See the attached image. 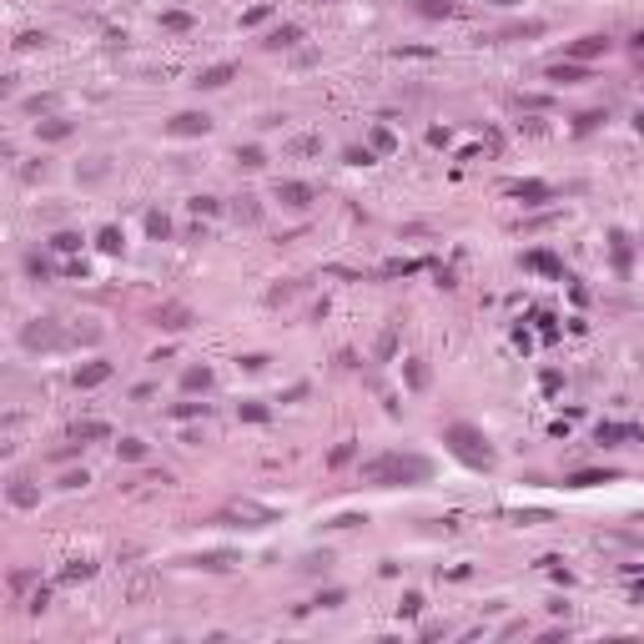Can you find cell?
Instances as JSON below:
<instances>
[{
    "label": "cell",
    "mask_w": 644,
    "mask_h": 644,
    "mask_svg": "<svg viewBox=\"0 0 644 644\" xmlns=\"http://www.w3.org/2000/svg\"><path fill=\"white\" fill-rule=\"evenodd\" d=\"M523 267L539 272V277H564V262L549 252V247H534V252H523Z\"/></svg>",
    "instance_id": "13"
},
{
    "label": "cell",
    "mask_w": 644,
    "mask_h": 644,
    "mask_svg": "<svg viewBox=\"0 0 644 644\" xmlns=\"http://www.w3.org/2000/svg\"><path fill=\"white\" fill-rule=\"evenodd\" d=\"M71 131H76V121H66V116H45V121H36V141H50V146L66 141Z\"/></svg>",
    "instance_id": "15"
},
{
    "label": "cell",
    "mask_w": 644,
    "mask_h": 644,
    "mask_svg": "<svg viewBox=\"0 0 644 644\" xmlns=\"http://www.w3.org/2000/svg\"><path fill=\"white\" fill-rule=\"evenodd\" d=\"M544 31H549V21H513V26L498 31V40H534V36H544Z\"/></svg>",
    "instance_id": "19"
},
{
    "label": "cell",
    "mask_w": 644,
    "mask_h": 644,
    "mask_svg": "<svg viewBox=\"0 0 644 644\" xmlns=\"http://www.w3.org/2000/svg\"><path fill=\"white\" fill-rule=\"evenodd\" d=\"M594 443H599V448H619V443H644V428H639V423H599V428H594Z\"/></svg>",
    "instance_id": "4"
},
{
    "label": "cell",
    "mask_w": 644,
    "mask_h": 644,
    "mask_svg": "<svg viewBox=\"0 0 644 644\" xmlns=\"http://www.w3.org/2000/svg\"><path fill=\"white\" fill-rule=\"evenodd\" d=\"M45 40H50L45 31H21V36H16V50H40Z\"/></svg>",
    "instance_id": "44"
},
{
    "label": "cell",
    "mask_w": 644,
    "mask_h": 644,
    "mask_svg": "<svg viewBox=\"0 0 644 644\" xmlns=\"http://www.w3.org/2000/svg\"><path fill=\"white\" fill-rule=\"evenodd\" d=\"M489 6H518V0H489Z\"/></svg>",
    "instance_id": "61"
},
{
    "label": "cell",
    "mask_w": 644,
    "mask_h": 644,
    "mask_svg": "<svg viewBox=\"0 0 644 644\" xmlns=\"http://www.w3.org/2000/svg\"><path fill=\"white\" fill-rule=\"evenodd\" d=\"M31 579H36L31 569H16V574H11V589H26V584H31Z\"/></svg>",
    "instance_id": "58"
},
{
    "label": "cell",
    "mask_w": 644,
    "mask_h": 644,
    "mask_svg": "<svg viewBox=\"0 0 644 644\" xmlns=\"http://www.w3.org/2000/svg\"><path fill=\"white\" fill-rule=\"evenodd\" d=\"M231 217H237V222H247V227H252V222H262L257 197H237V202H231Z\"/></svg>",
    "instance_id": "29"
},
{
    "label": "cell",
    "mask_w": 644,
    "mask_h": 644,
    "mask_svg": "<svg viewBox=\"0 0 644 644\" xmlns=\"http://www.w3.org/2000/svg\"><path fill=\"white\" fill-rule=\"evenodd\" d=\"M21 342H26V347H61V332L50 327V317H40L36 327H26V332H21Z\"/></svg>",
    "instance_id": "17"
},
{
    "label": "cell",
    "mask_w": 644,
    "mask_h": 644,
    "mask_svg": "<svg viewBox=\"0 0 644 644\" xmlns=\"http://www.w3.org/2000/svg\"><path fill=\"white\" fill-rule=\"evenodd\" d=\"M428 146H448V126H433L428 131Z\"/></svg>",
    "instance_id": "59"
},
{
    "label": "cell",
    "mask_w": 644,
    "mask_h": 644,
    "mask_svg": "<svg viewBox=\"0 0 644 644\" xmlns=\"http://www.w3.org/2000/svg\"><path fill=\"white\" fill-rule=\"evenodd\" d=\"M604 50H609V36H579V40L564 45V61H594Z\"/></svg>",
    "instance_id": "8"
},
{
    "label": "cell",
    "mask_w": 644,
    "mask_h": 644,
    "mask_svg": "<svg viewBox=\"0 0 644 644\" xmlns=\"http://www.w3.org/2000/svg\"><path fill=\"white\" fill-rule=\"evenodd\" d=\"M111 373H116V368H111L106 358H91V363H81V368L71 373V383H76V388H101Z\"/></svg>",
    "instance_id": "12"
},
{
    "label": "cell",
    "mask_w": 644,
    "mask_h": 644,
    "mask_svg": "<svg viewBox=\"0 0 644 644\" xmlns=\"http://www.w3.org/2000/svg\"><path fill=\"white\" fill-rule=\"evenodd\" d=\"M237 166H242V171H262V166H267V151H262V146H237Z\"/></svg>",
    "instance_id": "32"
},
{
    "label": "cell",
    "mask_w": 644,
    "mask_h": 644,
    "mask_svg": "<svg viewBox=\"0 0 644 644\" xmlns=\"http://www.w3.org/2000/svg\"><path fill=\"white\" fill-rule=\"evenodd\" d=\"M192 569H207V574H222V569H231L237 564V554H227V549H217V554H197V559H187Z\"/></svg>",
    "instance_id": "20"
},
{
    "label": "cell",
    "mask_w": 644,
    "mask_h": 644,
    "mask_svg": "<svg viewBox=\"0 0 644 644\" xmlns=\"http://www.w3.org/2000/svg\"><path fill=\"white\" fill-rule=\"evenodd\" d=\"M629 45H634V50L644 55V31H634V40H629Z\"/></svg>",
    "instance_id": "60"
},
{
    "label": "cell",
    "mask_w": 644,
    "mask_h": 644,
    "mask_svg": "<svg viewBox=\"0 0 644 644\" xmlns=\"http://www.w3.org/2000/svg\"><path fill=\"white\" fill-rule=\"evenodd\" d=\"M302 40V26L298 21H282V26H272L267 36H262V50H292Z\"/></svg>",
    "instance_id": "10"
},
{
    "label": "cell",
    "mask_w": 644,
    "mask_h": 644,
    "mask_svg": "<svg viewBox=\"0 0 644 644\" xmlns=\"http://www.w3.org/2000/svg\"><path fill=\"white\" fill-rule=\"evenodd\" d=\"M609 252H614V272H629V237L624 231H609Z\"/></svg>",
    "instance_id": "30"
},
{
    "label": "cell",
    "mask_w": 644,
    "mask_h": 644,
    "mask_svg": "<svg viewBox=\"0 0 644 644\" xmlns=\"http://www.w3.org/2000/svg\"><path fill=\"white\" fill-rule=\"evenodd\" d=\"M614 479H619L614 468H574L564 484H569V489H599V484H614Z\"/></svg>",
    "instance_id": "14"
},
{
    "label": "cell",
    "mask_w": 644,
    "mask_h": 644,
    "mask_svg": "<svg viewBox=\"0 0 644 644\" xmlns=\"http://www.w3.org/2000/svg\"><path fill=\"white\" fill-rule=\"evenodd\" d=\"M358 523H368V518H363V513H337L332 529H358Z\"/></svg>",
    "instance_id": "55"
},
{
    "label": "cell",
    "mask_w": 644,
    "mask_h": 644,
    "mask_svg": "<svg viewBox=\"0 0 644 644\" xmlns=\"http://www.w3.org/2000/svg\"><path fill=\"white\" fill-rule=\"evenodd\" d=\"M342 599H347V594H342V589H322V594H317V599H312V604H317V609H337V604H342Z\"/></svg>",
    "instance_id": "51"
},
{
    "label": "cell",
    "mask_w": 644,
    "mask_h": 644,
    "mask_svg": "<svg viewBox=\"0 0 644 644\" xmlns=\"http://www.w3.org/2000/svg\"><path fill=\"white\" fill-rule=\"evenodd\" d=\"M231 76H237V61H217V66H207V71H197V91H222Z\"/></svg>",
    "instance_id": "11"
},
{
    "label": "cell",
    "mask_w": 644,
    "mask_h": 644,
    "mask_svg": "<svg viewBox=\"0 0 644 644\" xmlns=\"http://www.w3.org/2000/svg\"><path fill=\"white\" fill-rule=\"evenodd\" d=\"M231 513H237V518H262V523H272V518H277V513H272V508H262V503H237Z\"/></svg>",
    "instance_id": "43"
},
{
    "label": "cell",
    "mask_w": 644,
    "mask_h": 644,
    "mask_svg": "<svg viewBox=\"0 0 644 644\" xmlns=\"http://www.w3.org/2000/svg\"><path fill=\"white\" fill-rule=\"evenodd\" d=\"M96 247H101L106 257H121V247H126V237H121V227H101V231H96Z\"/></svg>",
    "instance_id": "23"
},
{
    "label": "cell",
    "mask_w": 644,
    "mask_h": 644,
    "mask_svg": "<svg viewBox=\"0 0 644 644\" xmlns=\"http://www.w3.org/2000/svg\"><path fill=\"white\" fill-rule=\"evenodd\" d=\"M539 383H544V393H559V388H564V378H559L554 368H544V378H539Z\"/></svg>",
    "instance_id": "57"
},
{
    "label": "cell",
    "mask_w": 644,
    "mask_h": 644,
    "mask_svg": "<svg viewBox=\"0 0 644 644\" xmlns=\"http://www.w3.org/2000/svg\"><path fill=\"white\" fill-rule=\"evenodd\" d=\"M182 388H187V393H207V388H212V368H207V363H202V368H187V373H182Z\"/></svg>",
    "instance_id": "28"
},
{
    "label": "cell",
    "mask_w": 644,
    "mask_h": 644,
    "mask_svg": "<svg viewBox=\"0 0 644 644\" xmlns=\"http://www.w3.org/2000/svg\"><path fill=\"white\" fill-rule=\"evenodd\" d=\"M368 146H373V151H398V136H393L388 126H373V131H368Z\"/></svg>",
    "instance_id": "38"
},
{
    "label": "cell",
    "mask_w": 644,
    "mask_h": 644,
    "mask_svg": "<svg viewBox=\"0 0 644 644\" xmlns=\"http://www.w3.org/2000/svg\"><path fill=\"white\" fill-rule=\"evenodd\" d=\"M267 16H272V6H252V11L242 16V31H252V26H262Z\"/></svg>",
    "instance_id": "50"
},
{
    "label": "cell",
    "mask_w": 644,
    "mask_h": 644,
    "mask_svg": "<svg viewBox=\"0 0 644 644\" xmlns=\"http://www.w3.org/2000/svg\"><path fill=\"white\" fill-rule=\"evenodd\" d=\"M161 26L166 31H192V16L187 11H161Z\"/></svg>",
    "instance_id": "45"
},
{
    "label": "cell",
    "mask_w": 644,
    "mask_h": 644,
    "mask_svg": "<svg viewBox=\"0 0 644 644\" xmlns=\"http://www.w3.org/2000/svg\"><path fill=\"white\" fill-rule=\"evenodd\" d=\"M86 484H91V474H86V468H71V474H61V489H71V493H76V489H86Z\"/></svg>",
    "instance_id": "48"
},
{
    "label": "cell",
    "mask_w": 644,
    "mask_h": 644,
    "mask_svg": "<svg viewBox=\"0 0 644 644\" xmlns=\"http://www.w3.org/2000/svg\"><path fill=\"white\" fill-rule=\"evenodd\" d=\"M287 151H292V156H317V151H322V136H292Z\"/></svg>",
    "instance_id": "35"
},
{
    "label": "cell",
    "mask_w": 644,
    "mask_h": 644,
    "mask_svg": "<svg viewBox=\"0 0 644 644\" xmlns=\"http://www.w3.org/2000/svg\"><path fill=\"white\" fill-rule=\"evenodd\" d=\"M116 458H121V463H141L146 458V438H121V443H116Z\"/></svg>",
    "instance_id": "31"
},
{
    "label": "cell",
    "mask_w": 644,
    "mask_h": 644,
    "mask_svg": "<svg viewBox=\"0 0 644 644\" xmlns=\"http://www.w3.org/2000/svg\"><path fill=\"white\" fill-rule=\"evenodd\" d=\"M342 161H347V166H373V146H347Z\"/></svg>",
    "instance_id": "46"
},
{
    "label": "cell",
    "mask_w": 644,
    "mask_h": 644,
    "mask_svg": "<svg viewBox=\"0 0 644 644\" xmlns=\"http://www.w3.org/2000/svg\"><path fill=\"white\" fill-rule=\"evenodd\" d=\"M151 322H156L161 332H187V327H192V307L166 302V307H156V312H151Z\"/></svg>",
    "instance_id": "7"
},
{
    "label": "cell",
    "mask_w": 644,
    "mask_h": 644,
    "mask_svg": "<svg viewBox=\"0 0 644 644\" xmlns=\"http://www.w3.org/2000/svg\"><path fill=\"white\" fill-rule=\"evenodd\" d=\"M539 332H544V342H559V322L549 312H539Z\"/></svg>",
    "instance_id": "52"
},
{
    "label": "cell",
    "mask_w": 644,
    "mask_h": 644,
    "mask_svg": "<svg viewBox=\"0 0 644 644\" xmlns=\"http://www.w3.org/2000/svg\"><path fill=\"white\" fill-rule=\"evenodd\" d=\"M96 574V564L91 559H66V569H61V584H86Z\"/></svg>",
    "instance_id": "25"
},
{
    "label": "cell",
    "mask_w": 644,
    "mask_h": 644,
    "mask_svg": "<svg viewBox=\"0 0 644 644\" xmlns=\"http://www.w3.org/2000/svg\"><path fill=\"white\" fill-rule=\"evenodd\" d=\"M161 131H166V136H177V141H187V136H207V131H212V116H207V111H177Z\"/></svg>",
    "instance_id": "3"
},
{
    "label": "cell",
    "mask_w": 644,
    "mask_h": 644,
    "mask_svg": "<svg viewBox=\"0 0 644 644\" xmlns=\"http://www.w3.org/2000/svg\"><path fill=\"white\" fill-rule=\"evenodd\" d=\"M604 126V111H579L574 116V136H589V131H599Z\"/></svg>",
    "instance_id": "34"
},
{
    "label": "cell",
    "mask_w": 644,
    "mask_h": 644,
    "mask_svg": "<svg viewBox=\"0 0 644 644\" xmlns=\"http://www.w3.org/2000/svg\"><path fill=\"white\" fill-rule=\"evenodd\" d=\"M50 252H66V257L81 252V231H55V237H50Z\"/></svg>",
    "instance_id": "37"
},
{
    "label": "cell",
    "mask_w": 644,
    "mask_h": 644,
    "mask_svg": "<svg viewBox=\"0 0 644 644\" xmlns=\"http://www.w3.org/2000/svg\"><path fill=\"white\" fill-rule=\"evenodd\" d=\"M146 237H156V242L171 237V217L166 212H146Z\"/></svg>",
    "instance_id": "33"
},
{
    "label": "cell",
    "mask_w": 644,
    "mask_h": 644,
    "mask_svg": "<svg viewBox=\"0 0 644 644\" xmlns=\"http://www.w3.org/2000/svg\"><path fill=\"white\" fill-rule=\"evenodd\" d=\"M171 418H177V423H187V418H212V403H197V398L171 403Z\"/></svg>",
    "instance_id": "24"
},
{
    "label": "cell",
    "mask_w": 644,
    "mask_h": 644,
    "mask_svg": "<svg viewBox=\"0 0 644 644\" xmlns=\"http://www.w3.org/2000/svg\"><path fill=\"white\" fill-rule=\"evenodd\" d=\"M71 438H76V443H101V438H111V423H101V418L76 423V428H71Z\"/></svg>",
    "instance_id": "22"
},
{
    "label": "cell",
    "mask_w": 644,
    "mask_h": 644,
    "mask_svg": "<svg viewBox=\"0 0 644 644\" xmlns=\"http://www.w3.org/2000/svg\"><path fill=\"white\" fill-rule=\"evenodd\" d=\"M403 378H408V388H413V393H423V388H428V363H423V358H408V363H403Z\"/></svg>",
    "instance_id": "26"
},
{
    "label": "cell",
    "mask_w": 644,
    "mask_h": 644,
    "mask_svg": "<svg viewBox=\"0 0 644 644\" xmlns=\"http://www.w3.org/2000/svg\"><path fill=\"white\" fill-rule=\"evenodd\" d=\"M353 458H358V443H337V448L327 453V468H347Z\"/></svg>",
    "instance_id": "40"
},
{
    "label": "cell",
    "mask_w": 644,
    "mask_h": 644,
    "mask_svg": "<svg viewBox=\"0 0 644 644\" xmlns=\"http://www.w3.org/2000/svg\"><path fill=\"white\" fill-rule=\"evenodd\" d=\"M418 614H423V594L408 589V594L398 599V619H418Z\"/></svg>",
    "instance_id": "39"
},
{
    "label": "cell",
    "mask_w": 644,
    "mask_h": 644,
    "mask_svg": "<svg viewBox=\"0 0 644 644\" xmlns=\"http://www.w3.org/2000/svg\"><path fill=\"white\" fill-rule=\"evenodd\" d=\"M6 498H11L16 508H40V489H36L31 479H11V489H6Z\"/></svg>",
    "instance_id": "18"
},
{
    "label": "cell",
    "mask_w": 644,
    "mask_h": 644,
    "mask_svg": "<svg viewBox=\"0 0 644 644\" xmlns=\"http://www.w3.org/2000/svg\"><path fill=\"white\" fill-rule=\"evenodd\" d=\"M26 609H31V614H45V609H50V589H45V584H40V589L26 599Z\"/></svg>",
    "instance_id": "49"
},
{
    "label": "cell",
    "mask_w": 644,
    "mask_h": 644,
    "mask_svg": "<svg viewBox=\"0 0 644 644\" xmlns=\"http://www.w3.org/2000/svg\"><path fill=\"white\" fill-rule=\"evenodd\" d=\"M544 76L554 86H579V81H589V66H584V61H549Z\"/></svg>",
    "instance_id": "9"
},
{
    "label": "cell",
    "mask_w": 644,
    "mask_h": 644,
    "mask_svg": "<svg viewBox=\"0 0 644 644\" xmlns=\"http://www.w3.org/2000/svg\"><path fill=\"white\" fill-rule=\"evenodd\" d=\"M423 262H413V257H393V262H383V277H413Z\"/></svg>",
    "instance_id": "36"
},
{
    "label": "cell",
    "mask_w": 644,
    "mask_h": 644,
    "mask_svg": "<svg viewBox=\"0 0 644 644\" xmlns=\"http://www.w3.org/2000/svg\"><path fill=\"white\" fill-rule=\"evenodd\" d=\"M187 207H192L197 217H217V212H222V202H217V197H192Z\"/></svg>",
    "instance_id": "47"
},
{
    "label": "cell",
    "mask_w": 644,
    "mask_h": 644,
    "mask_svg": "<svg viewBox=\"0 0 644 644\" xmlns=\"http://www.w3.org/2000/svg\"><path fill=\"white\" fill-rule=\"evenodd\" d=\"M443 443H448L468 468H493V448H489V438H484L474 423H448V428H443Z\"/></svg>",
    "instance_id": "2"
},
{
    "label": "cell",
    "mask_w": 644,
    "mask_h": 644,
    "mask_svg": "<svg viewBox=\"0 0 644 644\" xmlns=\"http://www.w3.org/2000/svg\"><path fill=\"white\" fill-rule=\"evenodd\" d=\"M242 363V373H262L267 368V353H247V358H237Z\"/></svg>",
    "instance_id": "53"
},
{
    "label": "cell",
    "mask_w": 644,
    "mask_h": 644,
    "mask_svg": "<svg viewBox=\"0 0 644 644\" xmlns=\"http://www.w3.org/2000/svg\"><path fill=\"white\" fill-rule=\"evenodd\" d=\"M26 277H36V282H45V277H50V262H45L40 252H26Z\"/></svg>",
    "instance_id": "41"
},
{
    "label": "cell",
    "mask_w": 644,
    "mask_h": 644,
    "mask_svg": "<svg viewBox=\"0 0 644 644\" xmlns=\"http://www.w3.org/2000/svg\"><path fill=\"white\" fill-rule=\"evenodd\" d=\"M237 418H242V423H267V418H272V408L257 403V398H247V403H237Z\"/></svg>",
    "instance_id": "27"
},
{
    "label": "cell",
    "mask_w": 644,
    "mask_h": 644,
    "mask_svg": "<svg viewBox=\"0 0 644 644\" xmlns=\"http://www.w3.org/2000/svg\"><path fill=\"white\" fill-rule=\"evenodd\" d=\"M433 474V463L418 453H378L373 463H363V479L378 489H403V484H423Z\"/></svg>",
    "instance_id": "1"
},
{
    "label": "cell",
    "mask_w": 644,
    "mask_h": 644,
    "mask_svg": "<svg viewBox=\"0 0 644 644\" xmlns=\"http://www.w3.org/2000/svg\"><path fill=\"white\" fill-rule=\"evenodd\" d=\"M50 106H55V96H31V101H26L31 116H40V111H50Z\"/></svg>",
    "instance_id": "56"
},
{
    "label": "cell",
    "mask_w": 644,
    "mask_h": 644,
    "mask_svg": "<svg viewBox=\"0 0 644 644\" xmlns=\"http://www.w3.org/2000/svg\"><path fill=\"white\" fill-rule=\"evenodd\" d=\"M277 202H282L287 212H307V207L317 202V192H312L307 182H277Z\"/></svg>",
    "instance_id": "5"
},
{
    "label": "cell",
    "mask_w": 644,
    "mask_h": 644,
    "mask_svg": "<svg viewBox=\"0 0 644 644\" xmlns=\"http://www.w3.org/2000/svg\"><path fill=\"white\" fill-rule=\"evenodd\" d=\"M393 347H398V332H393V327H388V332H383V337H378V358H393Z\"/></svg>",
    "instance_id": "54"
},
{
    "label": "cell",
    "mask_w": 644,
    "mask_h": 644,
    "mask_svg": "<svg viewBox=\"0 0 644 644\" xmlns=\"http://www.w3.org/2000/svg\"><path fill=\"white\" fill-rule=\"evenodd\" d=\"M292 298H298V282H277V287L267 292V302H272V307H282V302H292Z\"/></svg>",
    "instance_id": "42"
},
{
    "label": "cell",
    "mask_w": 644,
    "mask_h": 644,
    "mask_svg": "<svg viewBox=\"0 0 644 644\" xmlns=\"http://www.w3.org/2000/svg\"><path fill=\"white\" fill-rule=\"evenodd\" d=\"M503 192H508L513 202H523V207H544V202L554 197V187H549V182H534V177H529V182H508Z\"/></svg>",
    "instance_id": "6"
},
{
    "label": "cell",
    "mask_w": 644,
    "mask_h": 644,
    "mask_svg": "<svg viewBox=\"0 0 644 644\" xmlns=\"http://www.w3.org/2000/svg\"><path fill=\"white\" fill-rule=\"evenodd\" d=\"M151 594H156V574H151V569H136V574L126 579V599H131V604H146Z\"/></svg>",
    "instance_id": "16"
},
{
    "label": "cell",
    "mask_w": 644,
    "mask_h": 644,
    "mask_svg": "<svg viewBox=\"0 0 644 644\" xmlns=\"http://www.w3.org/2000/svg\"><path fill=\"white\" fill-rule=\"evenodd\" d=\"M413 11H418L423 21H448L458 6H453V0H413Z\"/></svg>",
    "instance_id": "21"
}]
</instances>
